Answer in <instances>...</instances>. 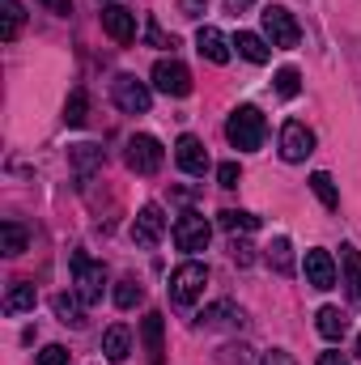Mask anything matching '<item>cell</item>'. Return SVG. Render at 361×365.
<instances>
[{
	"instance_id": "obj_1",
	"label": "cell",
	"mask_w": 361,
	"mask_h": 365,
	"mask_svg": "<svg viewBox=\"0 0 361 365\" xmlns=\"http://www.w3.org/2000/svg\"><path fill=\"white\" fill-rule=\"evenodd\" d=\"M225 136H230V145L238 153H255L264 145V136H268V123H264V115L255 106H238L230 115V123H225Z\"/></svg>"
},
{
	"instance_id": "obj_2",
	"label": "cell",
	"mask_w": 361,
	"mask_h": 365,
	"mask_svg": "<svg viewBox=\"0 0 361 365\" xmlns=\"http://www.w3.org/2000/svg\"><path fill=\"white\" fill-rule=\"evenodd\" d=\"M204 284H208V268L195 264V259H187V264H179V268L171 272V302H175L179 310H191V306L200 302Z\"/></svg>"
},
{
	"instance_id": "obj_3",
	"label": "cell",
	"mask_w": 361,
	"mask_h": 365,
	"mask_svg": "<svg viewBox=\"0 0 361 365\" xmlns=\"http://www.w3.org/2000/svg\"><path fill=\"white\" fill-rule=\"evenodd\" d=\"M123 162H128V170H136V175H158L162 170V162H166V149H162V140L158 136H132L128 140V149H123Z\"/></svg>"
},
{
	"instance_id": "obj_4",
	"label": "cell",
	"mask_w": 361,
	"mask_h": 365,
	"mask_svg": "<svg viewBox=\"0 0 361 365\" xmlns=\"http://www.w3.org/2000/svg\"><path fill=\"white\" fill-rule=\"evenodd\" d=\"M73 284H77V297L93 306V302H102V289H106V272H102V264H93L86 251H73Z\"/></svg>"
},
{
	"instance_id": "obj_5",
	"label": "cell",
	"mask_w": 361,
	"mask_h": 365,
	"mask_svg": "<svg viewBox=\"0 0 361 365\" xmlns=\"http://www.w3.org/2000/svg\"><path fill=\"white\" fill-rule=\"evenodd\" d=\"M171 238H175V247L179 251H204L208 247V238H213V225H208V217L204 212H183L179 221H175V230H171Z\"/></svg>"
},
{
	"instance_id": "obj_6",
	"label": "cell",
	"mask_w": 361,
	"mask_h": 365,
	"mask_svg": "<svg viewBox=\"0 0 361 365\" xmlns=\"http://www.w3.org/2000/svg\"><path fill=\"white\" fill-rule=\"evenodd\" d=\"M111 93H115V106L123 110V115H145L149 110V102H153V93L145 81H136L132 73H119L115 81H111Z\"/></svg>"
},
{
	"instance_id": "obj_7",
	"label": "cell",
	"mask_w": 361,
	"mask_h": 365,
	"mask_svg": "<svg viewBox=\"0 0 361 365\" xmlns=\"http://www.w3.org/2000/svg\"><path fill=\"white\" fill-rule=\"evenodd\" d=\"M264 34H268L272 47H298V38H302L293 13L280 9V4H268V9H264Z\"/></svg>"
},
{
	"instance_id": "obj_8",
	"label": "cell",
	"mask_w": 361,
	"mask_h": 365,
	"mask_svg": "<svg viewBox=\"0 0 361 365\" xmlns=\"http://www.w3.org/2000/svg\"><path fill=\"white\" fill-rule=\"evenodd\" d=\"M153 90L166 93V98H187L191 93V73L179 60H158L153 64Z\"/></svg>"
},
{
	"instance_id": "obj_9",
	"label": "cell",
	"mask_w": 361,
	"mask_h": 365,
	"mask_svg": "<svg viewBox=\"0 0 361 365\" xmlns=\"http://www.w3.org/2000/svg\"><path fill=\"white\" fill-rule=\"evenodd\" d=\"M310 153H315V132H310L306 123L289 119V123L280 128V158H285V162H306Z\"/></svg>"
},
{
	"instance_id": "obj_10",
	"label": "cell",
	"mask_w": 361,
	"mask_h": 365,
	"mask_svg": "<svg viewBox=\"0 0 361 365\" xmlns=\"http://www.w3.org/2000/svg\"><path fill=\"white\" fill-rule=\"evenodd\" d=\"M162 234H166V212L158 208V204H145L141 212H136V221H132V238H136V247H158L162 242Z\"/></svg>"
},
{
	"instance_id": "obj_11",
	"label": "cell",
	"mask_w": 361,
	"mask_h": 365,
	"mask_svg": "<svg viewBox=\"0 0 361 365\" xmlns=\"http://www.w3.org/2000/svg\"><path fill=\"white\" fill-rule=\"evenodd\" d=\"M175 162H179L183 175H195V179H204L208 175V149H204V140L200 136H179V145H175Z\"/></svg>"
},
{
	"instance_id": "obj_12",
	"label": "cell",
	"mask_w": 361,
	"mask_h": 365,
	"mask_svg": "<svg viewBox=\"0 0 361 365\" xmlns=\"http://www.w3.org/2000/svg\"><path fill=\"white\" fill-rule=\"evenodd\" d=\"M302 272H306V284L310 289H336V259L327 255V251H306V259H302Z\"/></svg>"
},
{
	"instance_id": "obj_13",
	"label": "cell",
	"mask_w": 361,
	"mask_h": 365,
	"mask_svg": "<svg viewBox=\"0 0 361 365\" xmlns=\"http://www.w3.org/2000/svg\"><path fill=\"white\" fill-rule=\"evenodd\" d=\"M102 30H106L115 43H132V38H136V13L123 9V4H106V9H102Z\"/></svg>"
},
{
	"instance_id": "obj_14",
	"label": "cell",
	"mask_w": 361,
	"mask_h": 365,
	"mask_svg": "<svg viewBox=\"0 0 361 365\" xmlns=\"http://www.w3.org/2000/svg\"><path fill=\"white\" fill-rule=\"evenodd\" d=\"M162 331H166V319H162L158 310H149V314L141 319V340H145L149 365H162V361H166V340H162Z\"/></svg>"
},
{
	"instance_id": "obj_15",
	"label": "cell",
	"mask_w": 361,
	"mask_h": 365,
	"mask_svg": "<svg viewBox=\"0 0 361 365\" xmlns=\"http://www.w3.org/2000/svg\"><path fill=\"white\" fill-rule=\"evenodd\" d=\"M195 51H200L204 60H213V64H225V60H230V38H225L217 26H200V34H195Z\"/></svg>"
},
{
	"instance_id": "obj_16",
	"label": "cell",
	"mask_w": 361,
	"mask_h": 365,
	"mask_svg": "<svg viewBox=\"0 0 361 365\" xmlns=\"http://www.w3.org/2000/svg\"><path fill=\"white\" fill-rule=\"evenodd\" d=\"M102 353H106V361H128V353H132V331L123 327V323H115V327H106V336H102Z\"/></svg>"
},
{
	"instance_id": "obj_17",
	"label": "cell",
	"mask_w": 361,
	"mask_h": 365,
	"mask_svg": "<svg viewBox=\"0 0 361 365\" xmlns=\"http://www.w3.org/2000/svg\"><path fill=\"white\" fill-rule=\"evenodd\" d=\"M204 327H243V310L234 302H213L204 314H200Z\"/></svg>"
},
{
	"instance_id": "obj_18",
	"label": "cell",
	"mask_w": 361,
	"mask_h": 365,
	"mask_svg": "<svg viewBox=\"0 0 361 365\" xmlns=\"http://www.w3.org/2000/svg\"><path fill=\"white\" fill-rule=\"evenodd\" d=\"M315 327H319L323 340H340V336L349 331V319L340 314V306H323V310L315 314Z\"/></svg>"
},
{
	"instance_id": "obj_19",
	"label": "cell",
	"mask_w": 361,
	"mask_h": 365,
	"mask_svg": "<svg viewBox=\"0 0 361 365\" xmlns=\"http://www.w3.org/2000/svg\"><path fill=\"white\" fill-rule=\"evenodd\" d=\"M234 47H238V56L243 60H251V64H268V38H260V34H251V30H238V38H234Z\"/></svg>"
},
{
	"instance_id": "obj_20",
	"label": "cell",
	"mask_w": 361,
	"mask_h": 365,
	"mask_svg": "<svg viewBox=\"0 0 361 365\" xmlns=\"http://www.w3.org/2000/svg\"><path fill=\"white\" fill-rule=\"evenodd\" d=\"M340 268H345L349 297H353V302H361V251H357V247H340Z\"/></svg>"
},
{
	"instance_id": "obj_21",
	"label": "cell",
	"mask_w": 361,
	"mask_h": 365,
	"mask_svg": "<svg viewBox=\"0 0 361 365\" xmlns=\"http://www.w3.org/2000/svg\"><path fill=\"white\" fill-rule=\"evenodd\" d=\"M217 221H221L225 234H255L260 230V217L255 212H243V208H225V212H217Z\"/></svg>"
},
{
	"instance_id": "obj_22",
	"label": "cell",
	"mask_w": 361,
	"mask_h": 365,
	"mask_svg": "<svg viewBox=\"0 0 361 365\" xmlns=\"http://www.w3.org/2000/svg\"><path fill=\"white\" fill-rule=\"evenodd\" d=\"M26 310H34V284L13 280L4 293V314H26Z\"/></svg>"
},
{
	"instance_id": "obj_23",
	"label": "cell",
	"mask_w": 361,
	"mask_h": 365,
	"mask_svg": "<svg viewBox=\"0 0 361 365\" xmlns=\"http://www.w3.org/2000/svg\"><path fill=\"white\" fill-rule=\"evenodd\" d=\"M51 306H56L60 323H68V327H86V314H81V297H73V293H56V297H51Z\"/></svg>"
},
{
	"instance_id": "obj_24",
	"label": "cell",
	"mask_w": 361,
	"mask_h": 365,
	"mask_svg": "<svg viewBox=\"0 0 361 365\" xmlns=\"http://www.w3.org/2000/svg\"><path fill=\"white\" fill-rule=\"evenodd\" d=\"M310 191L319 195V204H323V208H332V212L340 208V191H336V182H332L327 170H315V175H310Z\"/></svg>"
},
{
	"instance_id": "obj_25",
	"label": "cell",
	"mask_w": 361,
	"mask_h": 365,
	"mask_svg": "<svg viewBox=\"0 0 361 365\" xmlns=\"http://www.w3.org/2000/svg\"><path fill=\"white\" fill-rule=\"evenodd\" d=\"M0 9H4V13H0V17H4V21H0V38H4V43H13V38H17V30H21V21H26L21 0H0Z\"/></svg>"
},
{
	"instance_id": "obj_26",
	"label": "cell",
	"mask_w": 361,
	"mask_h": 365,
	"mask_svg": "<svg viewBox=\"0 0 361 365\" xmlns=\"http://www.w3.org/2000/svg\"><path fill=\"white\" fill-rule=\"evenodd\" d=\"M26 242H30V234H26L17 221H4V225H0V251H4V255H21Z\"/></svg>"
},
{
	"instance_id": "obj_27",
	"label": "cell",
	"mask_w": 361,
	"mask_h": 365,
	"mask_svg": "<svg viewBox=\"0 0 361 365\" xmlns=\"http://www.w3.org/2000/svg\"><path fill=\"white\" fill-rule=\"evenodd\" d=\"M86 115H90V93L73 90V93H68V102H64V123H68V128H81V123H86Z\"/></svg>"
},
{
	"instance_id": "obj_28",
	"label": "cell",
	"mask_w": 361,
	"mask_h": 365,
	"mask_svg": "<svg viewBox=\"0 0 361 365\" xmlns=\"http://www.w3.org/2000/svg\"><path fill=\"white\" fill-rule=\"evenodd\" d=\"M268 264H272L280 276L293 272V247H289V238H276V242L268 247Z\"/></svg>"
},
{
	"instance_id": "obj_29",
	"label": "cell",
	"mask_w": 361,
	"mask_h": 365,
	"mask_svg": "<svg viewBox=\"0 0 361 365\" xmlns=\"http://www.w3.org/2000/svg\"><path fill=\"white\" fill-rule=\"evenodd\" d=\"M141 297H145V289H141V284H136L132 276H123V280L115 284V306H119V310H132V306H136Z\"/></svg>"
},
{
	"instance_id": "obj_30",
	"label": "cell",
	"mask_w": 361,
	"mask_h": 365,
	"mask_svg": "<svg viewBox=\"0 0 361 365\" xmlns=\"http://www.w3.org/2000/svg\"><path fill=\"white\" fill-rule=\"evenodd\" d=\"M276 93H280V98H298V93H302V73H298V68H280V73H276Z\"/></svg>"
},
{
	"instance_id": "obj_31",
	"label": "cell",
	"mask_w": 361,
	"mask_h": 365,
	"mask_svg": "<svg viewBox=\"0 0 361 365\" xmlns=\"http://www.w3.org/2000/svg\"><path fill=\"white\" fill-rule=\"evenodd\" d=\"M98 162H102V149H98V145H77V149H73V166H77L81 175L93 170Z\"/></svg>"
},
{
	"instance_id": "obj_32",
	"label": "cell",
	"mask_w": 361,
	"mask_h": 365,
	"mask_svg": "<svg viewBox=\"0 0 361 365\" xmlns=\"http://www.w3.org/2000/svg\"><path fill=\"white\" fill-rule=\"evenodd\" d=\"M238 179H243V170H238V162H221L217 166V187H238Z\"/></svg>"
},
{
	"instance_id": "obj_33",
	"label": "cell",
	"mask_w": 361,
	"mask_h": 365,
	"mask_svg": "<svg viewBox=\"0 0 361 365\" xmlns=\"http://www.w3.org/2000/svg\"><path fill=\"white\" fill-rule=\"evenodd\" d=\"M39 365H68V349H60V344H47V349L39 353Z\"/></svg>"
},
{
	"instance_id": "obj_34",
	"label": "cell",
	"mask_w": 361,
	"mask_h": 365,
	"mask_svg": "<svg viewBox=\"0 0 361 365\" xmlns=\"http://www.w3.org/2000/svg\"><path fill=\"white\" fill-rule=\"evenodd\" d=\"M179 13L191 17V21H200V17L208 13V0H179Z\"/></svg>"
},
{
	"instance_id": "obj_35",
	"label": "cell",
	"mask_w": 361,
	"mask_h": 365,
	"mask_svg": "<svg viewBox=\"0 0 361 365\" xmlns=\"http://www.w3.org/2000/svg\"><path fill=\"white\" fill-rule=\"evenodd\" d=\"M247 353H251V349H243V344H238V349H234V344H225V349H221V361H225V365H247V361H251Z\"/></svg>"
},
{
	"instance_id": "obj_36",
	"label": "cell",
	"mask_w": 361,
	"mask_h": 365,
	"mask_svg": "<svg viewBox=\"0 0 361 365\" xmlns=\"http://www.w3.org/2000/svg\"><path fill=\"white\" fill-rule=\"evenodd\" d=\"M260 365H298V361H293L289 353H280V349H272V353H264V361H260Z\"/></svg>"
},
{
	"instance_id": "obj_37",
	"label": "cell",
	"mask_w": 361,
	"mask_h": 365,
	"mask_svg": "<svg viewBox=\"0 0 361 365\" xmlns=\"http://www.w3.org/2000/svg\"><path fill=\"white\" fill-rule=\"evenodd\" d=\"M234 264H243V268L251 264V247L247 242H234Z\"/></svg>"
},
{
	"instance_id": "obj_38",
	"label": "cell",
	"mask_w": 361,
	"mask_h": 365,
	"mask_svg": "<svg viewBox=\"0 0 361 365\" xmlns=\"http://www.w3.org/2000/svg\"><path fill=\"white\" fill-rule=\"evenodd\" d=\"M39 4H47L51 13H68L73 9V0H39Z\"/></svg>"
},
{
	"instance_id": "obj_39",
	"label": "cell",
	"mask_w": 361,
	"mask_h": 365,
	"mask_svg": "<svg viewBox=\"0 0 361 365\" xmlns=\"http://www.w3.org/2000/svg\"><path fill=\"white\" fill-rule=\"evenodd\" d=\"M319 365H349V357H345V353H323Z\"/></svg>"
},
{
	"instance_id": "obj_40",
	"label": "cell",
	"mask_w": 361,
	"mask_h": 365,
	"mask_svg": "<svg viewBox=\"0 0 361 365\" xmlns=\"http://www.w3.org/2000/svg\"><path fill=\"white\" fill-rule=\"evenodd\" d=\"M149 43H153V47H166V34H162L153 21H149Z\"/></svg>"
},
{
	"instance_id": "obj_41",
	"label": "cell",
	"mask_w": 361,
	"mask_h": 365,
	"mask_svg": "<svg viewBox=\"0 0 361 365\" xmlns=\"http://www.w3.org/2000/svg\"><path fill=\"white\" fill-rule=\"evenodd\" d=\"M225 4H230V13H243V9H247V4H255V0H225Z\"/></svg>"
},
{
	"instance_id": "obj_42",
	"label": "cell",
	"mask_w": 361,
	"mask_h": 365,
	"mask_svg": "<svg viewBox=\"0 0 361 365\" xmlns=\"http://www.w3.org/2000/svg\"><path fill=\"white\" fill-rule=\"evenodd\" d=\"M357 357H361V336H357Z\"/></svg>"
}]
</instances>
